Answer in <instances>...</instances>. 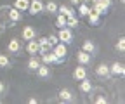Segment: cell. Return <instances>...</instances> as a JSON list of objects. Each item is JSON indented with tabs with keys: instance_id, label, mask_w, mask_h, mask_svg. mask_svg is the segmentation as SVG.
Segmentation results:
<instances>
[{
	"instance_id": "1",
	"label": "cell",
	"mask_w": 125,
	"mask_h": 104,
	"mask_svg": "<svg viewBox=\"0 0 125 104\" xmlns=\"http://www.w3.org/2000/svg\"><path fill=\"white\" fill-rule=\"evenodd\" d=\"M57 38H59V42H62V43H71L73 42V31H71V28H68V26H64V28H59V33H57Z\"/></svg>"
},
{
	"instance_id": "2",
	"label": "cell",
	"mask_w": 125,
	"mask_h": 104,
	"mask_svg": "<svg viewBox=\"0 0 125 104\" xmlns=\"http://www.w3.org/2000/svg\"><path fill=\"white\" fill-rule=\"evenodd\" d=\"M28 12L31 16H35V14H40L43 12V2L42 0H30V7H28Z\"/></svg>"
},
{
	"instance_id": "3",
	"label": "cell",
	"mask_w": 125,
	"mask_h": 104,
	"mask_svg": "<svg viewBox=\"0 0 125 104\" xmlns=\"http://www.w3.org/2000/svg\"><path fill=\"white\" fill-rule=\"evenodd\" d=\"M109 75H113V76H123L125 75V66L123 63H113L111 66H109Z\"/></svg>"
},
{
	"instance_id": "4",
	"label": "cell",
	"mask_w": 125,
	"mask_h": 104,
	"mask_svg": "<svg viewBox=\"0 0 125 104\" xmlns=\"http://www.w3.org/2000/svg\"><path fill=\"white\" fill-rule=\"evenodd\" d=\"M7 16H9V19L14 21V23H19V21L23 19L21 10H18L16 7H7Z\"/></svg>"
},
{
	"instance_id": "5",
	"label": "cell",
	"mask_w": 125,
	"mask_h": 104,
	"mask_svg": "<svg viewBox=\"0 0 125 104\" xmlns=\"http://www.w3.org/2000/svg\"><path fill=\"white\" fill-rule=\"evenodd\" d=\"M37 42H38V45H40V52H38V54H45V52H51V50H52V45H51V42H49V38H47V37H42V38H38Z\"/></svg>"
},
{
	"instance_id": "6",
	"label": "cell",
	"mask_w": 125,
	"mask_h": 104,
	"mask_svg": "<svg viewBox=\"0 0 125 104\" xmlns=\"http://www.w3.org/2000/svg\"><path fill=\"white\" fill-rule=\"evenodd\" d=\"M35 37H37V31H35L33 26H24V28H23V33H21V38H23V40L28 42V40H33Z\"/></svg>"
},
{
	"instance_id": "7",
	"label": "cell",
	"mask_w": 125,
	"mask_h": 104,
	"mask_svg": "<svg viewBox=\"0 0 125 104\" xmlns=\"http://www.w3.org/2000/svg\"><path fill=\"white\" fill-rule=\"evenodd\" d=\"M59 101H62V102H73L75 101L73 92L70 90V88H61V90H59Z\"/></svg>"
},
{
	"instance_id": "8",
	"label": "cell",
	"mask_w": 125,
	"mask_h": 104,
	"mask_svg": "<svg viewBox=\"0 0 125 104\" xmlns=\"http://www.w3.org/2000/svg\"><path fill=\"white\" fill-rule=\"evenodd\" d=\"M7 50H9L10 54H18V52L21 50V42H19L18 38H10L9 43H7Z\"/></svg>"
},
{
	"instance_id": "9",
	"label": "cell",
	"mask_w": 125,
	"mask_h": 104,
	"mask_svg": "<svg viewBox=\"0 0 125 104\" xmlns=\"http://www.w3.org/2000/svg\"><path fill=\"white\" fill-rule=\"evenodd\" d=\"M52 52L57 56V57H64L66 54H68V49H66V43H62V42H59V43H56V45L52 47Z\"/></svg>"
},
{
	"instance_id": "10",
	"label": "cell",
	"mask_w": 125,
	"mask_h": 104,
	"mask_svg": "<svg viewBox=\"0 0 125 104\" xmlns=\"http://www.w3.org/2000/svg\"><path fill=\"white\" fill-rule=\"evenodd\" d=\"M73 78L75 80H83V78H87V69H85V64H80L75 71H73Z\"/></svg>"
},
{
	"instance_id": "11",
	"label": "cell",
	"mask_w": 125,
	"mask_h": 104,
	"mask_svg": "<svg viewBox=\"0 0 125 104\" xmlns=\"http://www.w3.org/2000/svg\"><path fill=\"white\" fill-rule=\"evenodd\" d=\"M26 50H28V54H31V56H35V54H38L40 52V45H38V42L33 38V40H28V45H26Z\"/></svg>"
},
{
	"instance_id": "12",
	"label": "cell",
	"mask_w": 125,
	"mask_h": 104,
	"mask_svg": "<svg viewBox=\"0 0 125 104\" xmlns=\"http://www.w3.org/2000/svg\"><path fill=\"white\" fill-rule=\"evenodd\" d=\"M96 75L103 76V78H109V76H111V75H109V66L108 64H99L96 68Z\"/></svg>"
},
{
	"instance_id": "13",
	"label": "cell",
	"mask_w": 125,
	"mask_h": 104,
	"mask_svg": "<svg viewBox=\"0 0 125 104\" xmlns=\"http://www.w3.org/2000/svg\"><path fill=\"white\" fill-rule=\"evenodd\" d=\"M76 61L80 64H89L90 63V54L85 52V50H78L76 52Z\"/></svg>"
},
{
	"instance_id": "14",
	"label": "cell",
	"mask_w": 125,
	"mask_h": 104,
	"mask_svg": "<svg viewBox=\"0 0 125 104\" xmlns=\"http://www.w3.org/2000/svg\"><path fill=\"white\" fill-rule=\"evenodd\" d=\"M94 12H96V14H99V16H103V14H106V10H108V7H104L101 2H97V0H96V2H92V7H90Z\"/></svg>"
},
{
	"instance_id": "15",
	"label": "cell",
	"mask_w": 125,
	"mask_h": 104,
	"mask_svg": "<svg viewBox=\"0 0 125 104\" xmlns=\"http://www.w3.org/2000/svg\"><path fill=\"white\" fill-rule=\"evenodd\" d=\"M37 73H38V76H40V78H47V76L51 75V71H49V64L40 63V66L37 68Z\"/></svg>"
},
{
	"instance_id": "16",
	"label": "cell",
	"mask_w": 125,
	"mask_h": 104,
	"mask_svg": "<svg viewBox=\"0 0 125 104\" xmlns=\"http://www.w3.org/2000/svg\"><path fill=\"white\" fill-rule=\"evenodd\" d=\"M14 7L21 12H26L30 7V0H14Z\"/></svg>"
},
{
	"instance_id": "17",
	"label": "cell",
	"mask_w": 125,
	"mask_h": 104,
	"mask_svg": "<svg viewBox=\"0 0 125 104\" xmlns=\"http://www.w3.org/2000/svg\"><path fill=\"white\" fill-rule=\"evenodd\" d=\"M57 12L62 14V16H66V18L75 16V9H71V7H68V5H57Z\"/></svg>"
},
{
	"instance_id": "18",
	"label": "cell",
	"mask_w": 125,
	"mask_h": 104,
	"mask_svg": "<svg viewBox=\"0 0 125 104\" xmlns=\"http://www.w3.org/2000/svg\"><path fill=\"white\" fill-rule=\"evenodd\" d=\"M90 10H92V9H90V5H89L87 2H80V4H78V14H80L82 18H85Z\"/></svg>"
},
{
	"instance_id": "19",
	"label": "cell",
	"mask_w": 125,
	"mask_h": 104,
	"mask_svg": "<svg viewBox=\"0 0 125 104\" xmlns=\"http://www.w3.org/2000/svg\"><path fill=\"white\" fill-rule=\"evenodd\" d=\"M85 18H87V19H89V23H90V24H94V26L99 24V21H101V16H99V14H96L94 10H90Z\"/></svg>"
},
{
	"instance_id": "20",
	"label": "cell",
	"mask_w": 125,
	"mask_h": 104,
	"mask_svg": "<svg viewBox=\"0 0 125 104\" xmlns=\"http://www.w3.org/2000/svg\"><path fill=\"white\" fill-rule=\"evenodd\" d=\"M80 90H82V92H85V94H89V92L92 90V83H90V80H89V78L80 80Z\"/></svg>"
},
{
	"instance_id": "21",
	"label": "cell",
	"mask_w": 125,
	"mask_h": 104,
	"mask_svg": "<svg viewBox=\"0 0 125 104\" xmlns=\"http://www.w3.org/2000/svg\"><path fill=\"white\" fill-rule=\"evenodd\" d=\"M82 50H85V52H89V54L92 56V54H94V50H96V45H94V42L85 40V42H83V45H82Z\"/></svg>"
},
{
	"instance_id": "22",
	"label": "cell",
	"mask_w": 125,
	"mask_h": 104,
	"mask_svg": "<svg viewBox=\"0 0 125 104\" xmlns=\"http://www.w3.org/2000/svg\"><path fill=\"white\" fill-rule=\"evenodd\" d=\"M40 63H42V61H40L38 57L31 56V57H30V61H28V68H30V69H33V71H37V68L40 66Z\"/></svg>"
},
{
	"instance_id": "23",
	"label": "cell",
	"mask_w": 125,
	"mask_h": 104,
	"mask_svg": "<svg viewBox=\"0 0 125 104\" xmlns=\"http://www.w3.org/2000/svg\"><path fill=\"white\" fill-rule=\"evenodd\" d=\"M43 10H47L49 14H56L57 12V4L56 2H47V4H43Z\"/></svg>"
},
{
	"instance_id": "24",
	"label": "cell",
	"mask_w": 125,
	"mask_h": 104,
	"mask_svg": "<svg viewBox=\"0 0 125 104\" xmlns=\"http://www.w3.org/2000/svg\"><path fill=\"white\" fill-rule=\"evenodd\" d=\"M56 26H57V28H64V26H66V16L59 14V16L56 18Z\"/></svg>"
},
{
	"instance_id": "25",
	"label": "cell",
	"mask_w": 125,
	"mask_h": 104,
	"mask_svg": "<svg viewBox=\"0 0 125 104\" xmlns=\"http://www.w3.org/2000/svg\"><path fill=\"white\" fill-rule=\"evenodd\" d=\"M66 26H68V28H76V26H78V19H76L75 16L66 18Z\"/></svg>"
},
{
	"instance_id": "26",
	"label": "cell",
	"mask_w": 125,
	"mask_h": 104,
	"mask_svg": "<svg viewBox=\"0 0 125 104\" xmlns=\"http://www.w3.org/2000/svg\"><path fill=\"white\" fill-rule=\"evenodd\" d=\"M10 66V61H9V57L4 56V54H0V68H9Z\"/></svg>"
},
{
	"instance_id": "27",
	"label": "cell",
	"mask_w": 125,
	"mask_h": 104,
	"mask_svg": "<svg viewBox=\"0 0 125 104\" xmlns=\"http://www.w3.org/2000/svg\"><path fill=\"white\" fill-rule=\"evenodd\" d=\"M116 50L125 52V38H123V37H120V38H118V42H116Z\"/></svg>"
},
{
	"instance_id": "28",
	"label": "cell",
	"mask_w": 125,
	"mask_h": 104,
	"mask_svg": "<svg viewBox=\"0 0 125 104\" xmlns=\"http://www.w3.org/2000/svg\"><path fill=\"white\" fill-rule=\"evenodd\" d=\"M49 42H51V45H52V47L56 45V43H59V38H57V35H51V37H49Z\"/></svg>"
},
{
	"instance_id": "29",
	"label": "cell",
	"mask_w": 125,
	"mask_h": 104,
	"mask_svg": "<svg viewBox=\"0 0 125 104\" xmlns=\"http://www.w3.org/2000/svg\"><path fill=\"white\" fill-rule=\"evenodd\" d=\"M94 102H97V104H106L108 102V99L106 97H103V95H99V97H96V101Z\"/></svg>"
},
{
	"instance_id": "30",
	"label": "cell",
	"mask_w": 125,
	"mask_h": 104,
	"mask_svg": "<svg viewBox=\"0 0 125 104\" xmlns=\"http://www.w3.org/2000/svg\"><path fill=\"white\" fill-rule=\"evenodd\" d=\"M97 2H101L104 7H109V5H111V0H97Z\"/></svg>"
},
{
	"instance_id": "31",
	"label": "cell",
	"mask_w": 125,
	"mask_h": 104,
	"mask_svg": "<svg viewBox=\"0 0 125 104\" xmlns=\"http://www.w3.org/2000/svg\"><path fill=\"white\" fill-rule=\"evenodd\" d=\"M70 2H71V5H78L80 2H83V0H70Z\"/></svg>"
},
{
	"instance_id": "32",
	"label": "cell",
	"mask_w": 125,
	"mask_h": 104,
	"mask_svg": "<svg viewBox=\"0 0 125 104\" xmlns=\"http://www.w3.org/2000/svg\"><path fill=\"white\" fill-rule=\"evenodd\" d=\"M4 90H5V85H4V82H0V94H4Z\"/></svg>"
},
{
	"instance_id": "33",
	"label": "cell",
	"mask_w": 125,
	"mask_h": 104,
	"mask_svg": "<svg viewBox=\"0 0 125 104\" xmlns=\"http://www.w3.org/2000/svg\"><path fill=\"white\" fill-rule=\"evenodd\" d=\"M28 102H30V104H37V102H38V101H37V99H35V97H31V99H30V101H28Z\"/></svg>"
},
{
	"instance_id": "34",
	"label": "cell",
	"mask_w": 125,
	"mask_h": 104,
	"mask_svg": "<svg viewBox=\"0 0 125 104\" xmlns=\"http://www.w3.org/2000/svg\"><path fill=\"white\" fill-rule=\"evenodd\" d=\"M2 29H4V23H2V21H0V31H2Z\"/></svg>"
},
{
	"instance_id": "35",
	"label": "cell",
	"mask_w": 125,
	"mask_h": 104,
	"mask_svg": "<svg viewBox=\"0 0 125 104\" xmlns=\"http://www.w3.org/2000/svg\"><path fill=\"white\" fill-rule=\"evenodd\" d=\"M83 2H90L92 4V2H96V0H83Z\"/></svg>"
}]
</instances>
